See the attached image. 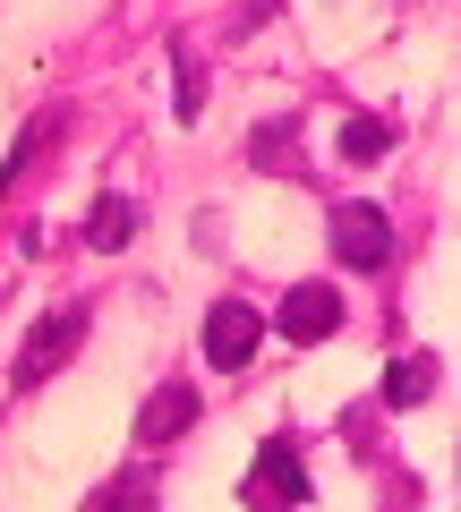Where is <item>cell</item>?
<instances>
[{
  "mask_svg": "<svg viewBox=\"0 0 461 512\" xmlns=\"http://www.w3.org/2000/svg\"><path fill=\"white\" fill-rule=\"evenodd\" d=\"M333 256L351 274H385L393 265V214L385 205H333Z\"/></svg>",
  "mask_w": 461,
  "mask_h": 512,
  "instance_id": "cell-1",
  "label": "cell"
},
{
  "mask_svg": "<svg viewBox=\"0 0 461 512\" xmlns=\"http://www.w3.org/2000/svg\"><path fill=\"white\" fill-rule=\"evenodd\" d=\"M274 325L291 333V342H325V333H342V291H333V282H299L274 308Z\"/></svg>",
  "mask_w": 461,
  "mask_h": 512,
  "instance_id": "cell-5",
  "label": "cell"
},
{
  "mask_svg": "<svg viewBox=\"0 0 461 512\" xmlns=\"http://www.w3.org/2000/svg\"><path fill=\"white\" fill-rule=\"evenodd\" d=\"M137 222H146V214H137L129 197H94V214H86V239H94V248H129V239H137Z\"/></svg>",
  "mask_w": 461,
  "mask_h": 512,
  "instance_id": "cell-8",
  "label": "cell"
},
{
  "mask_svg": "<svg viewBox=\"0 0 461 512\" xmlns=\"http://www.w3.org/2000/svg\"><path fill=\"white\" fill-rule=\"evenodd\" d=\"M180 427H197V384L171 376V384H154L146 410H137V444H171Z\"/></svg>",
  "mask_w": 461,
  "mask_h": 512,
  "instance_id": "cell-6",
  "label": "cell"
},
{
  "mask_svg": "<svg viewBox=\"0 0 461 512\" xmlns=\"http://www.w3.org/2000/svg\"><path fill=\"white\" fill-rule=\"evenodd\" d=\"M43 137H52V120H26V128H18V146H9V163H0V197L18 188V171L35 163V146H43Z\"/></svg>",
  "mask_w": 461,
  "mask_h": 512,
  "instance_id": "cell-12",
  "label": "cell"
},
{
  "mask_svg": "<svg viewBox=\"0 0 461 512\" xmlns=\"http://www.w3.org/2000/svg\"><path fill=\"white\" fill-rule=\"evenodd\" d=\"M257 333H265V308H248V299H222V308L205 316V359H214V367H248Z\"/></svg>",
  "mask_w": 461,
  "mask_h": 512,
  "instance_id": "cell-4",
  "label": "cell"
},
{
  "mask_svg": "<svg viewBox=\"0 0 461 512\" xmlns=\"http://www.w3.org/2000/svg\"><path fill=\"white\" fill-rule=\"evenodd\" d=\"M171 77H180V103H171V111H180V120H197V111H205V69H197V52H188V43H171Z\"/></svg>",
  "mask_w": 461,
  "mask_h": 512,
  "instance_id": "cell-11",
  "label": "cell"
},
{
  "mask_svg": "<svg viewBox=\"0 0 461 512\" xmlns=\"http://www.w3.org/2000/svg\"><path fill=\"white\" fill-rule=\"evenodd\" d=\"M376 393H385L393 410H419L427 393H436V359H427V350H410V359H393V367H385V384H376Z\"/></svg>",
  "mask_w": 461,
  "mask_h": 512,
  "instance_id": "cell-7",
  "label": "cell"
},
{
  "mask_svg": "<svg viewBox=\"0 0 461 512\" xmlns=\"http://www.w3.org/2000/svg\"><path fill=\"white\" fill-rule=\"evenodd\" d=\"M342 154H351V163H385L393 154V120H376V111L342 120Z\"/></svg>",
  "mask_w": 461,
  "mask_h": 512,
  "instance_id": "cell-10",
  "label": "cell"
},
{
  "mask_svg": "<svg viewBox=\"0 0 461 512\" xmlns=\"http://www.w3.org/2000/svg\"><path fill=\"white\" fill-rule=\"evenodd\" d=\"M86 342V308H52L35 333L18 342V393H35V384H52L60 367H69V350Z\"/></svg>",
  "mask_w": 461,
  "mask_h": 512,
  "instance_id": "cell-2",
  "label": "cell"
},
{
  "mask_svg": "<svg viewBox=\"0 0 461 512\" xmlns=\"http://www.w3.org/2000/svg\"><path fill=\"white\" fill-rule=\"evenodd\" d=\"M154 487H163V478H154L146 461H137V470H120V478H111V487L94 495L86 512H154Z\"/></svg>",
  "mask_w": 461,
  "mask_h": 512,
  "instance_id": "cell-9",
  "label": "cell"
},
{
  "mask_svg": "<svg viewBox=\"0 0 461 512\" xmlns=\"http://www.w3.org/2000/svg\"><path fill=\"white\" fill-rule=\"evenodd\" d=\"M248 504H257V512L308 504V470H299V444H291V436H274V444L257 453V470H248Z\"/></svg>",
  "mask_w": 461,
  "mask_h": 512,
  "instance_id": "cell-3",
  "label": "cell"
}]
</instances>
